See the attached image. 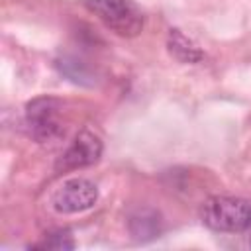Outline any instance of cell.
Here are the masks:
<instances>
[{
    "label": "cell",
    "instance_id": "obj_1",
    "mask_svg": "<svg viewBox=\"0 0 251 251\" xmlns=\"http://www.w3.org/2000/svg\"><path fill=\"white\" fill-rule=\"evenodd\" d=\"M200 220L206 227L222 233H241L251 227V200L216 194L202 202Z\"/></svg>",
    "mask_w": 251,
    "mask_h": 251
},
{
    "label": "cell",
    "instance_id": "obj_2",
    "mask_svg": "<svg viewBox=\"0 0 251 251\" xmlns=\"http://www.w3.org/2000/svg\"><path fill=\"white\" fill-rule=\"evenodd\" d=\"M82 4L120 37H135L143 29L145 18L135 0H82Z\"/></svg>",
    "mask_w": 251,
    "mask_h": 251
},
{
    "label": "cell",
    "instance_id": "obj_3",
    "mask_svg": "<svg viewBox=\"0 0 251 251\" xmlns=\"http://www.w3.org/2000/svg\"><path fill=\"white\" fill-rule=\"evenodd\" d=\"M63 102L55 96H39L25 104L24 120L37 143H49L63 133Z\"/></svg>",
    "mask_w": 251,
    "mask_h": 251
},
{
    "label": "cell",
    "instance_id": "obj_4",
    "mask_svg": "<svg viewBox=\"0 0 251 251\" xmlns=\"http://www.w3.org/2000/svg\"><path fill=\"white\" fill-rule=\"evenodd\" d=\"M102 151H104L102 139L90 129H80L71 141V145L57 159L55 169L59 173H69V171L92 167L100 161Z\"/></svg>",
    "mask_w": 251,
    "mask_h": 251
},
{
    "label": "cell",
    "instance_id": "obj_5",
    "mask_svg": "<svg viewBox=\"0 0 251 251\" xmlns=\"http://www.w3.org/2000/svg\"><path fill=\"white\" fill-rule=\"evenodd\" d=\"M98 200V186L82 176L65 180L53 194L51 204L59 214H78L92 208Z\"/></svg>",
    "mask_w": 251,
    "mask_h": 251
},
{
    "label": "cell",
    "instance_id": "obj_6",
    "mask_svg": "<svg viewBox=\"0 0 251 251\" xmlns=\"http://www.w3.org/2000/svg\"><path fill=\"white\" fill-rule=\"evenodd\" d=\"M127 229L129 235L137 241V243H147L153 241L155 237L161 235L163 231V220L161 214L155 208H139L135 210L129 220H127Z\"/></svg>",
    "mask_w": 251,
    "mask_h": 251
},
{
    "label": "cell",
    "instance_id": "obj_7",
    "mask_svg": "<svg viewBox=\"0 0 251 251\" xmlns=\"http://www.w3.org/2000/svg\"><path fill=\"white\" fill-rule=\"evenodd\" d=\"M55 69L61 76L69 78L80 86H94L96 84V71L76 55H61L55 59Z\"/></svg>",
    "mask_w": 251,
    "mask_h": 251
},
{
    "label": "cell",
    "instance_id": "obj_8",
    "mask_svg": "<svg viewBox=\"0 0 251 251\" xmlns=\"http://www.w3.org/2000/svg\"><path fill=\"white\" fill-rule=\"evenodd\" d=\"M167 49L176 61H180L184 65H196L200 61H204V51L188 35H184V31L178 29V27H171L169 29Z\"/></svg>",
    "mask_w": 251,
    "mask_h": 251
},
{
    "label": "cell",
    "instance_id": "obj_9",
    "mask_svg": "<svg viewBox=\"0 0 251 251\" xmlns=\"http://www.w3.org/2000/svg\"><path fill=\"white\" fill-rule=\"evenodd\" d=\"M75 245L76 243H75L69 229H55L31 247L33 249H45V251H71V249H75Z\"/></svg>",
    "mask_w": 251,
    "mask_h": 251
}]
</instances>
